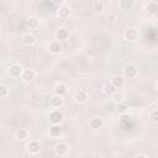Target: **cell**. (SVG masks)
Wrapping results in <instances>:
<instances>
[{
	"label": "cell",
	"mask_w": 158,
	"mask_h": 158,
	"mask_svg": "<svg viewBox=\"0 0 158 158\" xmlns=\"http://www.w3.org/2000/svg\"><path fill=\"white\" fill-rule=\"evenodd\" d=\"M157 106H158V99H157Z\"/></svg>",
	"instance_id": "cell-31"
},
{
	"label": "cell",
	"mask_w": 158,
	"mask_h": 158,
	"mask_svg": "<svg viewBox=\"0 0 158 158\" xmlns=\"http://www.w3.org/2000/svg\"><path fill=\"white\" fill-rule=\"evenodd\" d=\"M149 118L153 121V122H158V110H153L149 115Z\"/></svg>",
	"instance_id": "cell-27"
},
{
	"label": "cell",
	"mask_w": 158,
	"mask_h": 158,
	"mask_svg": "<svg viewBox=\"0 0 158 158\" xmlns=\"http://www.w3.org/2000/svg\"><path fill=\"white\" fill-rule=\"evenodd\" d=\"M64 104V99L62 95H53L51 99H49V106L51 107H54V109H58L62 105Z\"/></svg>",
	"instance_id": "cell-6"
},
{
	"label": "cell",
	"mask_w": 158,
	"mask_h": 158,
	"mask_svg": "<svg viewBox=\"0 0 158 158\" xmlns=\"http://www.w3.org/2000/svg\"><path fill=\"white\" fill-rule=\"evenodd\" d=\"M67 91H68V86L64 84V83H57L56 84V86H54V93L57 94V95H64V94H67Z\"/></svg>",
	"instance_id": "cell-16"
},
{
	"label": "cell",
	"mask_w": 158,
	"mask_h": 158,
	"mask_svg": "<svg viewBox=\"0 0 158 158\" xmlns=\"http://www.w3.org/2000/svg\"><path fill=\"white\" fill-rule=\"evenodd\" d=\"M111 83L114 84V86L116 89H121L123 85H125V77H121V75H115L111 78Z\"/></svg>",
	"instance_id": "cell-12"
},
{
	"label": "cell",
	"mask_w": 158,
	"mask_h": 158,
	"mask_svg": "<svg viewBox=\"0 0 158 158\" xmlns=\"http://www.w3.org/2000/svg\"><path fill=\"white\" fill-rule=\"evenodd\" d=\"M138 36H139V32H138V30L136 27H127L125 30V32H123L125 40L126 41H130V42L136 41L138 38Z\"/></svg>",
	"instance_id": "cell-1"
},
{
	"label": "cell",
	"mask_w": 158,
	"mask_h": 158,
	"mask_svg": "<svg viewBox=\"0 0 158 158\" xmlns=\"http://www.w3.org/2000/svg\"><path fill=\"white\" fill-rule=\"evenodd\" d=\"M102 90H104V93H105L106 95H110V96H111V95H112V94H114V93H115L117 89H116V88L114 86V84L110 81V83H106V84L104 85Z\"/></svg>",
	"instance_id": "cell-21"
},
{
	"label": "cell",
	"mask_w": 158,
	"mask_h": 158,
	"mask_svg": "<svg viewBox=\"0 0 158 158\" xmlns=\"http://www.w3.org/2000/svg\"><path fill=\"white\" fill-rule=\"evenodd\" d=\"M157 89H158V83H157Z\"/></svg>",
	"instance_id": "cell-32"
},
{
	"label": "cell",
	"mask_w": 158,
	"mask_h": 158,
	"mask_svg": "<svg viewBox=\"0 0 158 158\" xmlns=\"http://www.w3.org/2000/svg\"><path fill=\"white\" fill-rule=\"evenodd\" d=\"M88 125H89V127L91 130H100L102 127L104 122H102V118H100V117H91L89 120Z\"/></svg>",
	"instance_id": "cell-9"
},
{
	"label": "cell",
	"mask_w": 158,
	"mask_h": 158,
	"mask_svg": "<svg viewBox=\"0 0 158 158\" xmlns=\"http://www.w3.org/2000/svg\"><path fill=\"white\" fill-rule=\"evenodd\" d=\"M9 95V88L6 86V85H1L0 86V96L4 99V98H6Z\"/></svg>",
	"instance_id": "cell-26"
},
{
	"label": "cell",
	"mask_w": 158,
	"mask_h": 158,
	"mask_svg": "<svg viewBox=\"0 0 158 158\" xmlns=\"http://www.w3.org/2000/svg\"><path fill=\"white\" fill-rule=\"evenodd\" d=\"M56 37L59 41H67L69 38V30H67L65 27H59L56 31Z\"/></svg>",
	"instance_id": "cell-10"
},
{
	"label": "cell",
	"mask_w": 158,
	"mask_h": 158,
	"mask_svg": "<svg viewBox=\"0 0 158 158\" xmlns=\"http://www.w3.org/2000/svg\"><path fill=\"white\" fill-rule=\"evenodd\" d=\"M26 26H27L28 30H36L40 26V21H38L37 17H30L26 21Z\"/></svg>",
	"instance_id": "cell-20"
},
{
	"label": "cell",
	"mask_w": 158,
	"mask_h": 158,
	"mask_svg": "<svg viewBox=\"0 0 158 158\" xmlns=\"http://www.w3.org/2000/svg\"><path fill=\"white\" fill-rule=\"evenodd\" d=\"M109 1H112V0H109Z\"/></svg>",
	"instance_id": "cell-33"
},
{
	"label": "cell",
	"mask_w": 158,
	"mask_h": 158,
	"mask_svg": "<svg viewBox=\"0 0 158 158\" xmlns=\"http://www.w3.org/2000/svg\"><path fill=\"white\" fill-rule=\"evenodd\" d=\"M136 157H148V154H146V153H139V154H137Z\"/></svg>",
	"instance_id": "cell-29"
},
{
	"label": "cell",
	"mask_w": 158,
	"mask_h": 158,
	"mask_svg": "<svg viewBox=\"0 0 158 158\" xmlns=\"http://www.w3.org/2000/svg\"><path fill=\"white\" fill-rule=\"evenodd\" d=\"M22 73H23V68L20 64H11L9 67V74L12 78H19L22 75Z\"/></svg>",
	"instance_id": "cell-5"
},
{
	"label": "cell",
	"mask_w": 158,
	"mask_h": 158,
	"mask_svg": "<svg viewBox=\"0 0 158 158\" xmlns=\"http://www.w3.org/2000/svg\"><path fill=\"white\" fill-rule=\"evenodd\" d=\"M93 9H94L96 12H100V11H102V9H104V4H102L101 1H99V0H96V1L94 2Z\"/></svg>",
	"instance_id": "cell-25"
},
{
	"label": "cell",
	"mask_w": 158,
	"mask_h": 158,
	"mask_svg": "<svg viewBox=\"0 0 158 158\" xmlns=\"http://www.w3.org/2000/svg\"><path fill=\"white\" fill-rule=\"evenodd\" d=\"M28 136H30V133H28V131L25 130V128H19V130H16V132H15V138L19 139V141H23V139L28 138Z\"/></svg>",
	"instance_id": "cell-18"
},
{
	"label": "cell",
	"mask_w": 158,
	"mask_h": 158,
	"mask_svg": "<svg viewBox=\"0 0 158 158\" xmlns=\"http://www.w3.org/2000/svg\"><path fill=\"white\" fill-rule=\"evenodd\" d=\"M111 96H112V100H114L116 104L122 102V101H123V99H125V95H123L121 91H117V90H116Z\"/></svg>",
	"instance_id": "cell-23"
},
{
	"label": "cell",
	"mask_w": 158,
	"mask_h": 158,
	"mask_svg": "<svg viewBox=\"0 0 158 158\" xmlns=\"http://www.w3.org/2000/svg\"><path fill=\"white\" fill-rule=\"evenodd\" d=\"M118 6L122 10H131L135 6V0H120Z\"/></svg>",
	"instance_id": "cell-19"
},
{
	"label": "cell",
	"mask_w": 158,
	"mask_h": 158,
	"mask_svg": "<svg viewBox=\"0 0 158 158\" xmlns=\"http://www.w3.org/2000/svg\"><path fill=\"white\" fill-rule=\"evenodd\" d=\"M48 49H49L51 53H53V54H58V53H60V51H62V44L59 43V41H53V42L49 43Z\"/></svg>",
	"instance_id": "cell-14"
},
{
	"label": "cell",
	"mask_w": 158,
	"mask_h": 158,
	"mask_svg": "<svg viewBox=\"0 0 158 158\" xmlns=\"http://www.w3.org/2000/svg\"><path fill=\"white\" fill-rule=\"evenodd\" d=\"M53 2H54L56 5H59V6H62V5H63V2H64V0H53Z\"/></svg>",
	"instance_id": "cell-28"
},
{
	"label": "cell",
	"mask_w": 158,
	"mask_h": 158,
	"mask_svg": "<svg viewBox=\"0 0 158 158\" xmlns=\"http://www.w3.org/2000/svg\"><path fill=\"white\" fill-rule=\"evenodd\" d=\"M32 1H33V2H40L41 0H32Z\"/></svg>",
	"instance_id": "cell-30"
},
{
	"label": "cell",
	"mask_w": 158,
	"mask_h": 158,
	"mask_svg": "<svg viewBox=\"0 0 158 158\" xmlns=\"http://www.w3.org/2000/svg\"><path fill=\"white\" fill-rule=\"evenodd\" d=\"M35 42H36V37L32 33H25L22 36V43L25 46H32L35 44Z\"/></svg>",
	"instance_id": "cell-15"
},
{
	"label": "cell",
	"mask_w": 158,
	"mask_h": 158,
	"mask_svg": "<svg viewBox=\"0 0 158 158\" xmlns=\"http://www.w3.org/2000/svg\"><path fill=\"white\" fill-rule=\"evenodd\" d=\"M63 121V114L59 110H53L49 114V122L52 125H59Z\"/></svg>",
	"instance_id": "cell-4"
},
{
	"label": "cell",
	"mask_w": 158,
	"mask_h": 158,
	"mask_svg": "<svg viewBox=\"0 0 158 158\" xmlns=\"http://www.w3.org/2000/svg\"><path fill=\"white\" fill-rule=\"evenodd\" d=\"M26 149H27V152L30 154H37L40 152V149H41V144L37 141H30L26 144Z\"/></svg>",
	"instance_id": "cell-7"
},
{
	"label": "cell",
	"mask_w": 158,
	"mask_h": 158,
	"mask_svg": "<svg viewBox=\"0 0 158 158\" xmlns=\"http://www.w3.org/2000/svg\"><path fill=\"white\" fill-rule=\"evenodd\" d=\"M62 135V127L59 125H52L49 127V136L53 138H57Z\"/></svg>",
	"instance_id": "cell-17"
},
{
	"label": "cell",
	"mask_w": 158,
	"mask_h": 158,
	"mask_svg": "<svg viewBox=\"0 0 158 158\" xmlns=\"http://www.w3.org/2000/svg\"><path fill=\"white\" fill-rule=\"evenodd\" d=\"M116 110H117V112H118L120 115H123V114H126V112H127L128 106H127V105H125V104H121V102H120V104L117 105V109H116Z\"/></svg>",
	"instance_id": "cell-24"
},
{
	"label": "cell",
	"mask_w": 158,
	"mask_h": 158,
	"mask_svg": "<svg viewBox=\"0 0 158 158\" xmlns=\"http://www.w3.org/2000/svg\"><path fill=\"white\" fill-rule=\"evenodd\" d=\"M157 4H154V2H148L147 5H146V7H144V11L147 12V14H149V15H152V14H156V11H157Z\"/></svg>",
	"instance_id": "cell-22"
},
{
	"label": "cell",
	"mask_w": 158,
	"mask_h": 158,
	"mask_svg": "<svg viewBox=\"0 0 158 158\" xmlns=\"http://www.w3.org/2000/svg\"><path fill=\"white\" fill-rule=\"evenodd\" d=\"M68 152H69V144L65 143V142H59L54 147V153L57 156H60L62 157V156H65Z\"/></svg>",
	"instance_id": "cell-3"
},
{
	"label": "cell",
	"mask_w": 158,
	"mask_h": 158,
	"mask_svg": "<svg viewBox=\"0 0 158 158\" xmlns=\"http://www.w3.org/2000/svg\"><path fill=\"white\" fill-rule=\"evenodd\" d=\"M138 74V68L135 64H127L123 68V77L127 79H133Z\"/></svg>",
	"instance_id": "cell-2"
},
{
	"label": "cell",
	"mask_w": 158,
	"mask_h": 158,
	"mask_svg": "<svg viewBox=\"0 0 158 158\" xmlns=\"http://www.w3.org/2000/svg\"><path fill=\"white\" fill-rule=\"evenodd\" d=\"M35 77H36V72H35L33 69H31V68L23 69V73H22V75H21L22 80H23L25 83H30V81H32V80L35 79Z\"/></svg>",
	"instance_id": "cell-8"
},
{
	"label": "cell",
	"mask_w": 158,
	"mask_h": 158,
	"mask_svg": "<svg viewBox=\"0 0 158 158\" xmlns=\"http://www.w3.org/2000/svg\"><path fill=\"white\" fill-rule=\"evenodd\" d=\"M57 15H58L59 19L65 20V19H68L70 16V9L68 6H59V9L57 11Z\"/></svg>",
	"instance_id": "cell-11"
},
{
	"label": "cell",
	"mask_w": 158,
	"mask_h": 158,
	"mask_svg": "<svg viewBox=\"0 0 158 158\" xmlns=\"http://www.w3.org/2000/svg\"><path fill=\"white\" fill-rule=\"evenodd\" d=\"M74 100L78 104H85L88 101V94H86V91H84V90L78 91L75 94V96H74Z\"/></svg>",
	"instance_id": "cell-13"
}]
</instances>
